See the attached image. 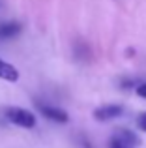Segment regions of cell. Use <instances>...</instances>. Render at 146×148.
<instances>
[{
  "instance_id": "7a4b0ae2",
  "label": "cell",
  "mask_w": 146,
  "mask_h": 148,
  "mask_svg": "<svg viewBox=\"0 0 146 148\" xmlns=\"http://www.w3.org/2000/svg\"><path fill=\"white\" fill-rule=\"evenodd\" d=\"M139 145L141 139L129 130H116L109 141V148H137Z\"/></svg>"
},
{
  "instance_id": "52a82bcc",
  "label": "cell",
  "mask_w": 146,
  "mask_h": 148,
  "mask_svg": "<svg viewBox=\"0 0 146 148\" xmlns=\"http://www.w3.org/2000/svg\"><path fill=\"white\" fill-rule=\"evenodd\" d=\"M137 126H139V130L146 131V111L139 114V118H137Z\"/></svg>"
},
{
  "instance_id": "5b68a950",
  "label": "cell",
  "mask_w": 146,
  "mask_h": 148,
  "mask_svg": "<svg viewBox=\"0 0 146 148\" xmlns=\"http://www.w3.org/2000/svg\"><path fill=\"white\" fill-rule=\"evenodd\" d=\"M0 79L8 81V83H15V81H19V71L15 66L8 64V62H4L2 58H0Z\"/></svg>"
},
{
  "instance_id": "ba28073f",
  "label": "cell",
  "mask_w": 146,
  "mask_h": 148,
  "mask_svg": "<svg viewBox=\"0 0 146 148\" xmlns=\"http://www.w3.org/2000/svg\"><path fill=\"white\" fill-rule=\"evenodd\" d=\"M137 94H139L141 98L146 99V83H143V84H139V86H137Z\"/></svg>"
},
{
  "instance_id": "3957f363",
  "label": "cell",
  "mask_w": 146,
  "mask_h": 148,
  "mask_svg": "<svg viewBox=\"0 0 146 148\" xmlns=\"http://www.w3.org/2000/svg\"><path fill=\"white\" fill-rule=\"evenodd\" d=\"M122 112H124V107H122V105L113 103V105H103V107L96 109L92 114H94V118H96V120H99V122H107V120L118 118Z\"/></svg>"
},
{
  "instance_id": "8992f818",
  "label": "cell",
  "mask_w": 146,
  "mask_h": 148,
  "mask_svg": "<svg viewBox=\"0 0 146 148\" xmlns=\"http://www.w3.org/2000/svg\"><path fill=\"white\" fill-rule=\"evenodd\" d=\"M23 30V26L15 21H10V23H0V38L2 40H10V38H15L19 32Z\"/></svg>"
},
{
  "instance_id": "277c9868",
  "label": "cell",
  "mask_w": 146,
  "mask_h": 148,
  "mask_svg": "<svg viewBox=\"0 0 146 148\" xmlns=\"http://www.w3.org/2000/svg\"><path fill=\"white\" fill-rule=\"evenodd\" d=\"M38 109L41 111V114H43L45 118L53 120V122L66 124L68 120H70L68 112H66V111H62V109H58V107H51V105H41V103H38Z\"/></svg>"
},
{
  "instance_id": "6da1fadb",
  "label": "cell",
  "mask_w": 146,
  "mask_h": 148,
  "mask_svg": "<svg viewBox=\"0 0 146 148\" xmlns=\"http://www.w3.org/2000/svg\"><path fill=\"white\" fill-rule=\"evenodd\" d=\"M6 116H8V120H10V122L15 124V126L26 127V130H30V127L36 126V116H34L30 111H26V109L10 107V109L6 111Z\"/></svg>"
}]
</instances>
